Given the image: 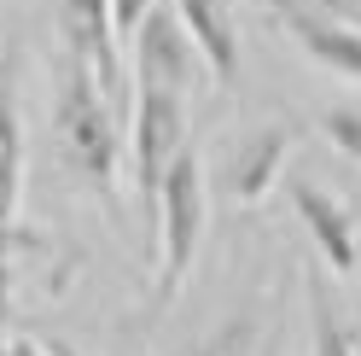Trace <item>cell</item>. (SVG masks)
<instances>
[{"instance_id": "13", "label": "cell", "mask_w": 361, "mask_h": 356, "mask_svg": "<svg viewBox=\"0 0 361 356\" xmlns=\"http://www.w3.org/2000/svg\"><path fill=\"white\" fill-rule=\"evenodd\" d=\"M157 6V0H105V18H111V41H128L140 30V18Z\"/></svg>"}, {"instance_id": "9", "label": "cell", "mask_w": 361, "mask_h": 356, "mask_svg": "<svg viewBox=\"0 0 361 356\" xmlns=\"http://www.w3.org/2000/svg\"><path fill=\"white\" fill-rule=\"evenodd\" d=\"M169 12L180 18V30L192 35L198 59H204L210 82H233L239 76V24L228 12V0H169Z\"/></svg>"}, {"instance_id": "4", "label": "cell", "mask_w": 361, "mask_h": 356, "mask_svg": "<svg viewBox=\"0 0 361 356\" xmlns=\"http://www.w3.org/2000/svg\"><path fill=\"white\" fill-rule=\"evenodd\" d=\"M128 158H134V187H140V198L152 205L157 182H164V170L175 164V152L187 146V100L169 94V88H134L128 100Z\"/></svg>"}, {"instance_id": "2", "label": "cell", "mask_w": 361, "mask_h": 356, "mask_svg": "<svg viewBox=\"0 0 361 356\" xmlns=\"http://www.w3.org/2000/svg\"><path fill=\"white\" fill-rule=\"evenodd\" d=\"M157 210V280H152V304L169 309L180 298V286L192 280V257L204 239V158L192 146L175 152V164L164 170V182L152 193Z\"/></svg>"}, {"instance_id": "5", "label": "cell", "mask_w": 361, "mask_h": 356, "mask_svg": "<svg viewBox=\"0 0 361 356\" xmlns=\"http://www.w3.org/2000/svg\"><path fill=\"white\" fill-rule=\"evenodd\" d=\"M128 47H134V82H146V88H169V94L187 100L192 88L210 82L204 59H198V47H192V35L180 30V18L164 6V0L140 18V30L128 35Z\"/></svg>"}, {"instance_id": "7", "label": "cell", "mask_w": 361, "mask_h": 356, "mask_svg": "<svg viewBox=\"0 0 361 356\" xmlns=\"http://www.w3.org/2000/svg\"><path fill=\"white\" fill-rule=\"evenodd\" d=\"M286 193H291V210H298L303 234L314 239V251H321V263H326L332 275H355V269H361V234H355L350 210L338 205L326 187L298 182V175L286 182Z\"/></svg>"}, {"instance_id": "8", "label": "cell", "mask_w": 361, "mask_h": 356, "mask_svg": "<svg viewBox=\"0 0 361 356\" xmlns=\"http://www.w3.org/2000/svg\"><path fill=\"white\" fill-rule=\"evenodd\" d=\"M53 18H59L64 53H76L82 64H94L99 88L111 94V105H117L123 100V53H117V41H111L105 0H53Z\"/></svg>"}, {"instance_id": "6", "label": "cell", "mask_w": 361, "mask_h": 356, "mask_svg": "<svg viewBox=\"0 0 361 356\" xmlns=\"http://www.w3.org/2000/svg\"><path fill=\"white\" fill-rule=\"evenodd\" d=\"M291 146H298V123H257V129H245V135L228 146V164H221V182H228L233 205H262V198L280 187Z\"/></svg>"}, {"instance_id": "3", "label": "cell", "mask_w": 361, "mask_h": 356, "mask_svg": "<svg viewBox=\"0 0 361 356\" xmlns=\"http://www.w3.org/2000/svg\"><path fill=\"white\" fill-rule=\"evenodd\" d=\"M286 24V35L321 64V71L361 82V6L355 0H262Z\"/></svg>"}, {"instance_id": "10", "label": "cell", "mask_w": 361, "mask_h": 356, "mask_svg": "<svg viewBox=\"0 0 361 356\" xmlns=\"http://www.w3.org/2000/svg\"><path fill=\"white\" fill-rule=\"evenodd\" d=\"M18 193H24V123H18L12 76L0 64V228L18 216Z\"/></svg>"}, {"instance_id": "12", "label": "cell", "mask_w": 361, "mask_h": 356, "mask_svg": "<svg viewBox=\"0 0 361 356\" xmlns=\"http://www.w3.org/2000/svg\"><path fill=\"white\" fill-rule=\"evenodd\" d=\"M314 129L344 152L350 164H361V105H332V111H321L314 117Z\"/></svg>"}, {"instance_id": "11", "label": "cell", "mask_w": 361, "mask_h": 356, "mask_svg": "<svg viewBox=\"0 0 361 356\" xmlns=\"http://www.w3.org/2000/svg\"><path fill=\"white\" fill-rule=\"evenodd\" d=\"M309 356H355L344 321L332 309V286L326 269H309Z\"/></svg>"}, {"instance_id": "14", "label": "cell", "mask_w": 361, "mask_h": 356, "mask_svg": "<svg viewBox=\"0 0 361 356\" xmlns=\"http://www.w3.org/2000/svg\"><path fill=\"white\" fill-rule=\"evenodd\" d=\"M0 356H47L41 339H0Z\"/></svg>"}, {"instance_id": "15", "label": "cell", "mask_w": 361, "mask_h": 356, "mask_svg": "<svg viewBox=\"0 0 361 356\" xmlns=\"http://www.w3.org/2000/svg\"><path fill=\"white\" fill-rule=\"evenodd\" d=\"M41 350H47V356H82L71 339H41Z\"/></svg>"}, {"instance_id": "1", "label": "cell", "mask_w": 361, "mask_h": 356, "mask_svg": "<svg viewBox=\"0 0 361 356\" xmlns=\"http://www.w3.org/2000/svg\"><path fill=\"white\" fill-rule=\"evenodd\" d=\"M53 141H59V158L64 170L76 175L82 187L111 193L123 170V111L111 105V94L99 88L94 64H82L76 53L59 59V76H53Z\"/></svg>"}]
</instances>
